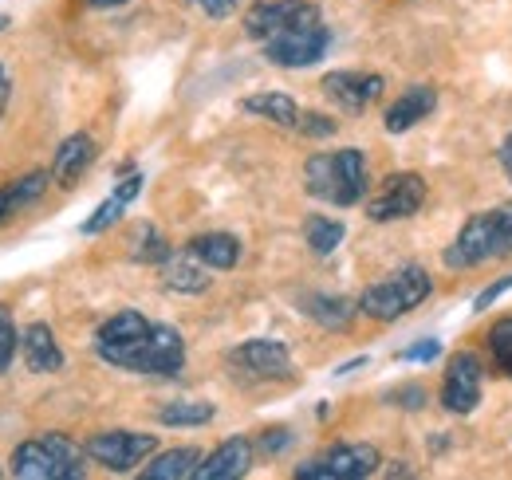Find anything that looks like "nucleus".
Instances as JSON below:
<instances>
[{
  "mask_svg": "<svg viewBox=\"0 0 512 480\" xmlns=\"http://www.w3.org/2000/svg\"><path fill=\"white\" fill-rule=\"evenodd\" d=\"M288 441H292V437H288V429H268V433L260 437V449H264V453H280Z\"/></svg>",
  "mask_w": 512,
  "mask_h": 480,
  "instance_id": "f704fd0d",
  "label": "nucleus"
},
{
  "mask_svg": "<svg viewBox=\"0 0 512 480\" xmlns=\"http://www.w3.org/2000/svg\"><path fill=\"white\" fill-rule=\"evenodd\" d=\"M134 260H142V264H166L170 260V244L158 237L154 225H142L134 233Z\"/></svg>",
  "mask_w": 512,
  "mask_h": 480,
  "instance_id": "bb28decb",
  "label": "nucleus"
},
{
  "mask_svg": "<svg viewBox=\"0 0 512 480\" xmlns=\"http://www.w3.org/2000/svg\"><path fill=\"white\" fill-rule=\"evenodd\" d=\"M142 181H146L142 174H130V178L119 181V185H115V193H111V197H107V201H103V205L83 221V233H87V237H95V233L111 229V225L123 217V209H127L130 201L142 193Z\"/></svg>",
  "mask_w": 512,
  "mask_h": 480,
  "instance_id": "a211bd4d",
  "label": "nucleus"
},
{
  "mask_svg": "<svg viewBox=\"0 0 512 480\" xmlns=\"http://www.w3.org/2000/svg\"><path fill=\"white\" fill-rule=\"evenodd\" d=\"M512 252V201L497 205L489 213H473L465 221V229L457 233V240L446 248V268H477L489 260H501Z\"/></svg>",
  "mask_w": 512,
  "mask_h": 480,
  "instance_id": "7ed1b4c3",
  "label": "nucleus"
},
{
  "mask_svg": "<svg viewBox=\"0 0 512 480\" xmlns=\"http://www.w3.org/2000/svg\"><path fill=\"white\" fill-rule=\"evenodd\" d=\"M8 95H12V83H8V71L0 67V119H4V107H8Z\"/></svg>",
  "mask_w": 512,
  "mask_h": 480,
  "instance_id": "c9c22d12",
  "label": "nucleus"
},
{
  "mask_svg": "<svg viewBox=\"0 0 512 480\" xmlns=\"http://www.w3.org/2000/svg\"><path fill=\"white\" fill-rule=\"evenodd\" d=\"M95 162V138L91 134H71L64 146L56 150V162H52V178L60 181L64 189H71L75 181L87 174V166Z\"/></svg>",
  "mask_w": 512,
  "mask_h": 480,
  "instance_id": "f3484780",
  "label": "nucleus"
},
{
  "mask_svg": "<svg viewBox=\"0 0 512 480\" xmlns=\"http://www.w3.org/2000/svg\"><path fill=\"white\" fill-rule=\"evenodd\" d=\"M229 366L253 382H284L292 378V355L276 339H249L229 351Z\"/></svg>",
  "mask_w": 512,
  "mask_h": 480,
  "instance_id": "1a4fd4ad",
  "label": "nucleus"
},
{
  "mask_svg": "<svg viewBox=\"0 0 512 480\" xmlns=\"http://www.w3.org/2000/svg\"><path fill=\"white\" fill-rule=\"evenodd\" d=\"M489 355L497 362V370L512 378V315H505L501 323H493L489 331Z\"/></svg>",
  "mask_w": 512,
  "mask_h": 480,
  "instance_id": "cd10ccee",
  "label": "nucleus"
},
{
  "mask_svg": "<svg viewBox=\"0 0 512 480\" xmlns=\"http://www.w3.org/2000/svg\"><path fill=\"white\" fill-rule=\"evenodd\" d=\"M304 240H308V248L316 252V256H331L339 244H343V225L335 221V217H308V225H304Z\"/></svg>",
  "mask_w": 512,
  "mask_h": 480,
  "instance_id": "393cba45",
  "label": "nucleus"
},
{
  "mask_svg": "<svg viewBox=\"0 0 512 480\" xmlns=\"http://www.w3.org/2000/svg\"><path fill=\"white\" fill-rule=\"evenodd\" d=\"M422 205H426V181L418 178V174H390V178L383 181V189L371 197L367 217L386 225V221L414 217Z\"/></svg>",
  "mask_w": 512,
  "mask_h": 480,
  "instance_id": "9b49d317",
  "label": "nucleus"
},
{
  "mask_svg": "<svg viewBox=\"0 0 512 480\" xmlns=\"http://www.w3.org/2000/svg\"><path fill=\"white\" fill-rule=\"evenodd\" d=\"M154 433H130V429H107V433H95L83 449L95 465L111 469V473H130L134 465H142L150 453H154Z\"/></svg>",
  "mask_w": 512,
  "mask_h": 480,
  "instance_id": "6e6552de",
  "label": "nucleus"
},
{
  "mask_svg": "<svg viewBox=\"0 0 512 480\" xmlns=\"http://www.w3.org/2000/svg\"><path fill=\"white\" fill-rule=\"evenodd\" d=\"M304 134H312V138H327V134H335V119H327V115H316V111H308V115H300L296 122Z\"/></svg>",
  "mask_w": 512,
  "mask_h": 480,
  "instance_id": "2f4dec72",
  "label": "nucleus"
},
{
  "mask_svg": "<svg viewBox=\"0 0 512 480\" xmlns=\"http://www.w3.org/2000/svg\"><path fill=\"white\" fill-rule=\"evenodd\" d=\"M430 292H434L430 272L418 268V264H406V268H398L394 276H386V280H379V284H371V288L359 296V311H363L367 319L394 323V319L410 315Z\"/></svg>",
  "mask_w": 512,
  "mask_h": 480,
  "instance_id": "39448f33",
  "label": "nucleus"
},
{
  "mask_svg": "<svg viewBox=\"0 0 512 480\" xmlns=\"http://www.w3.org/2000/svg\"><path fill=\"white\" fill-rule=\"evenodd\" d=\"M201 461H205V457H201V449H193V445H186V449H170V453L154 457V461L146 465L142 477L146 480H190V477H197Z\"/></svg>",
  "mask_w": 512,
  "mask_h": 480,
  "instance_id": "aec40b11",
  "label": "nucleus"
},
{
  "mask_svg": "<svg viewBox=\"0 0 512 480\" xmlns=\"http://www.w3.org/2000/svg\"><path fill=\"white\" fill-rule=\"evenodd\" d=\"M438 355H442V343H438V339H422V343L398 351V359L402 362H434Z\"/></svg>",
  "mask_w": 512,
  "mask_h": 480,
  "instance_id": "7c9ffc66",
  "label": "nucleus"
},
{
  "mask_svg": "<svg viewBox=\"0 0 512 480\" xmlns=\"http://www.w3.org/2000/svg\"><path fill=\"white\" fill-rule=\"evenodd\" d=\"M386 402H390V406H402V410H422L426 390H422V386H402V390H390Z\"/></svg>",
  "mask_w": 512,
  "mask_h": 480,
  "instance_id": "c756f323",
  "label": "nucleus"
},
{
  "mask_svg": "<svg viewBox=\"0 0 512 480\" xmlns=\"http://www.w3.org/2000/svg\"><path fill=\"white\" fill-rule=\"evenodd\" d=\"M253 465V441L249 437H229L221 441L197 469V480H237Z\"/></svg>",
  "mask_w": 512,
  "mask_h": 480,
  "instance_id": "4468645a",
  "label": "nucleus"
},
{
  "mask_svg": "<svg viewBox=\"0 0 512 480\" xmlns=\"http://www.w3.org/2000/svg\"><path fill=\"white\" fill-rule=\"evenodd\" d=\"M190 252L205 268L225 272V268H237V260H241V240L229 237V233H205V237L190 240Z\"/></svg>",
  "mask_w": 512,
  "mask_h": 480,
  "instance_id": "6ab92c4d",
  "label": "nucleus"
},
{
  "mask_svg": "<svg viewBox=\"0 0 512 480\" xmlns=\"http://www.w3.org/2000/svg\"><path fill=\"white\" fill-rule=\"evenodd\" d=\"M20 351H24V362H28L32 374H56V370H64V351H60V343H56V335H52L48 323H32L24 331V339H20Z\"/></svg>",
  "mask_w": 512,
  "mask_h": 480,
  "instance_id": "dca6fc26",
  "label": "nucleus"
},
{
  "mask_svg": "<svg viewBox=\"0 0 512 480\" xmlns=\"http://www.w3.org/2000/svg\"><path fill=\"white\" fill-rule=\"evenodd\" d=\"M16 347H20V331H16V319H12V311L0 303V370L12 362Z\"/></svg>",
  "mask_w": 512,
  "mask_h": 480,
  "instance_id": "c85d7f7f",
  "label": "nucleus"
},
{
  "mask_svg": "<svg viewBox=\"0 0 512 480\" xmlns=\"http://www.w3.org/2000/svg\"><path fill=\"white\" fill-rule=\"evenodd\" d=\"M213 406L209 402H170V406H162L158 410V421L162 425H178V429H186V425H205V421H213Z\"/></svg>",
  "mask_w": 512,
  "mask_h": 480,
  "instance_id": "a878e982",
  "label": "nucleus"
},
{
  "mask_svg": "<svg viewBox=\"0 0 512 480\" xmlns=\"http://www.w3.org/2000/svg\"><path fill=\"white\" fill-rule=\"evenodd\" d=\"M48 174L44 170H36V174H28V178L12 181V185H4L0 189V225L12 217V213H20L24 205H32L36 197H44V189H48Z\"/></svg>",
  "mask_w": 512,
  "mask_h": 480,
  "instance_id": "4be33fe9",
  "label": "nucleus"
},
{
  "mask_svg": "<svg viewBox=\"0 0 512 480\" xmlns=\"http://www.w3.org/2000/svg\"><path fill=\"white\" fill-rule=\"evenodd\" d=\"M509 288H512V272H509V276H505V280H497L493 288H485V292L477 296V303H473V311H485L489 303H497V300H501V296H505Z\"/></svg>",
  "mask_w": 512,
  "mask_h": 480,
  "instance_id": "473e14b6",
  "label": "nucleus"
},
{
  "mask_svg": "<svg viewBox=\"0 0 512 480\" xmlns=\"http://www.w3.org/2000/svg\"><path fill=\"white\" fill-rule=\"evenodd\" d=\"M304 311L327 327V331H347V323H351V315L359 311V303L343 300V296H308L304 300Z\"/></svg>",
  "mask_w": 512,
  "mask_h": 480,
  "instance_id": "b1692460",
  "label": "nucleus"
},
{
  "mask_svg": "<svg viewBox=\"0 0 512 480\" xmlns=\"http://www.w3.org/2000/svg\"><path fill=\"white\" fill-rule=\"evenodd\" d=\"M87 4H91V8H123L127 0H87Z\"/></svg>",
  "mask_w": 512,
  "mask_h": 480,
  "instance_id": "4c0bfd02",
  "label": "nucleus"
},
{
  "mask_svg": "<svg viewBox=\"0 0 512 480\" xmlns=\"http://www.w3.org/2000/svg\"><path fill=\"white\" fill-rule=\"evenodd\" d=\"M150 331H154V323H150L146 315H138V311H119V315H111V319L95 331V351H99L103 362H111V366H119V370H130V362L142 351V343L150 339Z\"/></svg>",
  "mask_w": 512,
  "mask_h": 480,
  "instance_id": "423d86ee",
  "label": "nucleus"
},
{
  "mask_svg": "<svg viewBox=\"0 0 512 480\" xmlns=\"http://www.w3.org/2000/svg\"><path fill=\"white\" fill-rule=\"evenodd\" d=\"M162 280H166V288H174V292H205L209 288V276H205V264L197 260V256H174L170 252V260L162 264Z\"/></svg>",
  "mask_w": 512,
  "mask_h": 480,
  "instance_id": "412c9836",
  "label": "nucleus"
},
{
  "mask_svg": "<svg viewBox=\"0 0 512 480\" xmlns=\"http://www.w3.org/2000/svg\"><path fill=\"white\" fill-rule=\"evenodd\" d=\"M434 107H438V91L426 87V83H414V87H406V91L386 107L383 126L390 130V134H406L410 126H418L422 119H430Z\"/></svg>",
  "mask_w": 512,
  "mask_h": 480,
  "instance_id": "2eb2a0df",
  "label": "nucleus"
},
{
  "mask_svg": "<svg viewBox=\"0 0 512 480\" xmlns=\"http://www.w3.org/2000/svg\"><path fill=\"white\" fill-rule=\"evenodd\" d=\"M245 32L264 48L268 63L276 67H312L323 60L331 32L323 24L320 8L308 0H264L245 12Z\"/></svg>",
  "mask_w": 512,
  "mask_h": 480,
  "instance_id": "f257e3e1",
  "label": "nucleus"
},
{
  "mask_svg": "<svg viewBox=\"0 0 512 480\" xmlns=\"http://www.w3.org/2000/svg\"><path fill=\"white\" fill-rule=\"evenodd\" d=\"M501 166H505V174H509V181H512V134L501 142Z\"/></svg>",
  "mask_w": 512,
  "mask_h": 480,
  "instance_id": "e433bc0d",
  "label": "nucleus"
},
{
  "mask_svg": "<svg viewBox=\"0 0 512 480\" xmlns=\"http://www.w3.org/2000/svg\"><path fill=\"white\" fill-rule=\"evenodd\" d=\"M186 366V339L166 327V323H154L150 339L142 343V351L130 362V374H158V378H174L182 374Z\"/></svg>",
  "mask_w": 512,
  "mask_h": 480,
  "instance_id": "f8f14e48",
  "label": "nucleus"
},
{
  "mask_svg": "<svg viewBox=\"0 0 512 480\" xmlns=\"http://www.w3.org/2000/svg\"><path fill=\"white\" fill-rule=\"evenodd\" d=\"M245 111L256 115V119L276 122V126H296V122H300V107H296V99H288V95H280V91L249 95V99H245Z\"/></svg>",
  "mask_w": 512,
  "mask_h": 480,
  "instance_id": "5701e85b",
  "label": "nucleus"
},
{
  "mask_svg": "<svg viewBox=\"0 0 512 480\" xmlns=\"http://www.w3.org/2000/svg\"><path fill=\"white\" fill-rule=\"evenodd\" d=\"M485 390V366L473 351H457L442 378V406L449 414H473Z\"/></svg>",
  "mask_w": 512,
  "mask_h": 480,
  "instance_id": "9d476101",
  "label": "nucleus"
},
{
  "mask_svg": "<svg viewBox=\"0 0 512 480\" xmlns=\"http://www.w3.org/2000/svg\"><path fill=\"white\" fill-rule=\"evenodd\" d=\"M304 185L312 197H320L327 205H359L367 197V158L363 150L347 146V150H331V154H312L304 166Z\"/></svg>",
  "mask_w": 512,
  "mask_h": 480,
  "instance_id": "f03ea898",
  "label": "nucleus"
},
{
  "mask_svg": "<svg viewBox=\"0 0 512 480\" xmlns=\"http://www.w3.org/2000/svg\"><path fill=\"white\" fill-rule=\"evenodd\" d=\"M193 4H197L205 16H213V20H225V16L237 8V0H193Z\"/></svg>",
  "mask_w": 512,
  "mask_h": 480,
  "instance_id": "72a5a7b5",
  "label": "nucleus"
},
{
  "mask_svg": "<svg viewBox=\"0 0 512 480\" xmlns=\"http://www.w3.org/2000/svg\"><path fill=\"white\" fill-rule=\"evenodd\" d=\"M383 87V75H367V71H331L323 79V95L347 115H363L371 103H379Z\"/></svg>",
  "mask_w": 512,
  "mask_h": 480,
  "instance_id": "ddd939ff",
  "label": "nucleus"
},
{
  "mask_svg": "<svg viewBox=\"0 0 512 480\" xmlns=\"http://www.w3.org/2000/svg\"><path fill=\"white\" fill-rule=\"evenodd\" d=\"M379 465H383L379 449L355 441V445H335V449L323 453L320 461L300 465L296 477L300 480H363V477H375Z\"/></svg>",
  "mask_w": 512,
  "mask_h": 480,
  "instance_id": "0eeeda50",
  "label": "nucleus"
},
{
  "mask_svg": "<svg viewBox=\"0 0 512 480\" xmlns=\"http://www.w3.org/2000/svg\"><path fill=\"white\" fill-rule=\"evenodd\" d=\"M83 457L87 449L75 445L64 433H44L12 453V477L20 480H79L83 477Z\"/></svg>",
  "mask_w": 512,
  "mask_h": 480,
  "instance_id": "20e7f679",
  "label": "nucleus"
}]
</instances>
